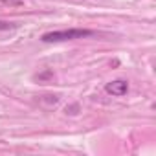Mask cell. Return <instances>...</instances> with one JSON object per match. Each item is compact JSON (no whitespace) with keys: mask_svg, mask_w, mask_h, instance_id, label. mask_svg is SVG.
I'll return each mask as SVG.
<instances>
[{"mask_svg":"<svg viewBox=\"0 0 156 156\" xmlns=\"http://www.w3.org/2000/svg\"><path fill=\"white\" fill-rule=\"evenodd\" d=\"M105 90H107V94H110V96L121 98V96H125V94L129 92V83H127L125 79H116V81L107 83Z\"/></svg>","mask_w":156,"mask_h":156,"instance_id":"7a4b0ae2","label":"cell"},{"mask_svg":"<svg viewBox=\"0 0 156 156\" xmlns=\"http://www.w3.org/2000/svg\"><path fill=\"white\" fill-rule=\"evenodd\" d=\"M44 98H46V99H42V101H46V103H53V105H55V103L59 101L57 96H44Z\"/></svg>","mask_w":156,"mask_h":156,"instance_id":"3957f363","label":"cell"},{"mask_svg":"<svg viewBox=\"0 0 156 156\" xmlns=\"http://www.w3.org/2000/svg\"><path fill=\"white\" fill-rule=\"evenodd\" d=\"M9 28H11V24H9V22L0 20V31H6V30H9Z\"/></svg>","mask_w":156,"mask_h":156,"instance_id":"277c9868","label":"cell"},{"mask_svg":"<svg viewBox=\"0 0 156 156\" xmlns=\"http://www.w3.org/2000/svg\"><path fill=\"white\" fill-rule=\"evenodd\" d=\"M94 35V31L90 30H59V31H48L41 37L42 42H61V41H73V39H83V37H90Z\"/></svg>","mask_w":156,"mask_h":156,"instance_id":"6da1fadb","label":"cell"}]
</instances>
